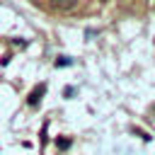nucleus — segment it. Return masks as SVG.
I'll use <instances>...</instances> for the list:
<instances>
[{"instance_id": "f257e3e1", "label": "nucleus", "mask_w": 155, "mask_h": 155, "mask_svg": "<svg viewBox=\"0 0 155 155\" xmlns=\"http://www.w3.org/2000/svg\"><path fill=\"white\" fill-rule=\"evenodd\" d=\"M44 92H46V85H39V87H34V90L29 92V97H27V104H29V107H36V104L41 102Z\"/></svg>"}, {"instance_id": "f03ea898", "label": "nucleus", "mask_w": 155, "mask_h": 155, "mask_svg": "<svg viewBox=\"0 0 155 155\" xmlns=\"http://www.w3.org/2000/svg\"><path fill=\"white\" fill-rule=\"evenodd\" d=\"M78 5V0H51V10H58V12H68Z\"/></svg>"}, {"instance_id": "7ed1b4c3", "label": "nucleus", "mask_w": 155, "mask_h": 155, "mask_svg": "<svg viewBox=\"0 0 155 155\" xmlns=\"http://www.w3.org/2000/svg\"><path fill=\"white\" fill-rule=\"evenodd\" d=\"M73 61L68 58V56H61V58H56V65H70Z\"/></svg>"}, {"instance_id": "20e7f679", "label": "nucleus", "mask_w": 155, "mask_h": 155, "mask_svg": "<svg viewBox=\"0 0 155 155\" xmlns=\"http://www.w3.org/2000/svg\"><path fill=\"white\" fill-rule=\"evenodd\" d=\"M56 145H58V148H61V150H65V148H68V145H70V140H65V138H63V140H56Z\"/></svg>"}]
</instances>
